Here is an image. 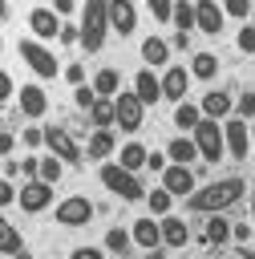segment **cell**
<instances>
[{"label": "cell", "instance_id": "obj_37", "mask_svg": "<svg viewBox=\"0 0 255 259\" xmlns=\"http://www.w3.org/2000/svg\"><path fill=\"white\" fill-rule=\"evenodd\" d=\"M235 117L239 121H251L255 117V93H239L235 97Z\"/></svg>", "mask_w": 255, "mask_h": 259}, {"label": "cell", "instance_id": "obj_56", "mask_svg": "<svg viewBox=\"0 0 255 259\" xmlns=\"http://www.w3.org/2000/svg\"><path fill=\"white\" fill-rule=\"evenodd\" d=\"M251 150H255V125H251Z\"/></svg>", "mask_w": 255, "mask_h": 259}, {"label": "cell", "instance_id": "obj_26", "mask_svg": "<svg viewBox=\"0 0 255 259\" xmlns=\"http://www.w3.org/2000/svg\"><path fill=\"white\" fill-rule=\"evenodd\" d=\"M85 154H89L93 162H105V158L113 154V130H93V134H89Z\"/></svg>", "mask_w": 255, "mask_h": 259}, {"label": "cell", "instance_id": "obj_52", "mask_svg": "<svg viewBox=\"0 0 255 259\" xmlns=\"http://www.w3.org/2000/svg\"><path fill=\"white\" fill-rule=\"evenodd\" d=\"M8 16H12V8H8V4H4V0H0V24H4V20H8Z\"/></svg>", "mask_w": 255, "mask_h": 259}, {"label": "cell", "instance_id": "obj_21", "mask_svg": "<svg viewBox=\"0 0 255 259\" xmlns=\"http://www.w3.org/2000/svg\"><path fill=\"white\" fill-rule=\"evenodd\" d=\"M166 158H170V166H190V162H198V146H194V138H186V134L170 138V142H166Z\"/></svg>", "mask_w": 255, "mask_h": 259}, {"label": "cell", "instance_id": "obj_36", "mask_svg": "<svg viewBox=\"0 0 255 259\" xmlns=\"http://www.w3.org/2000/svg\"><path fill=\"white\" fill-rule=\"evenodd\" d=\"M150 16L158 24H170L174 20V0H150Z\"/></svg>", "mask_w": 255, "mask_h": 259}, {"label": "cell", "instance_id": "obj_49", "mask_svg": "<svg viewBox=\"0 0 255 259\" xmlns=\"http://www.w3.org/2000/svg\"><path fill=\"white\" fill-rule=\"evenodd\" d=\"M8 97H16V85H12V77L0 69V101H8Z\"/></svg>", "mask_w": 255, "mask_h": 259}, {"label": "cell", "instance_id": "obj_3", "mask_svg": "<svg viewBox=\"0 0 255 259\" xmlns=\"http://www.w3.org/2000/svg\"><path fill=\"white\" fill-rule=\"evenodd\" d=\"M97 178L105 182V190H113V194H117V198H125V202H134V198H146V190H142L138 174L121 170L117 162H105V166L97 170Z\"/></svg>", "mask_w": 255, "mask_h": 259}, {"label": "cell", "instance_id": "obj_40", "mask_svg": "<svg viewBox=\"0 0 255 259\" xmlns=\"http://www.w3.org/2000/svg\"><path fill=\"white\" fill-rule=\"evenodd\" d=\"M57 40H65V45H81V24L65 20V24H61V36H57Z\"/></svg>", "mask_w": 255, "mask_h": 259}, {"label": "cell", "instance_id": "obj_29", "mask_svg": "<svg viewBox=\"0 0 255 259\" xmlns=\"http://www.w3.org/2000/svg\"><path fill=\"white\" fill-rule=\"evenodd\" d=\"M146 206H150V219H170V210H174V194H166L162 186L158 190H146Z\"/></svg>", "mask_w": 255, "mask_h": 259}, {"label": "cell", "instance_id": "obj_42", "mask_svg": "<svg viewBox=\"0 0 255 259\" xmlns=\"http://www.w3.org/2000/svg\"><path fill=\"white\" fill-rule=\"evenodd\" d=\"M73 97H77V105H81V109H93V105H97V93H93V85H81V89H73Z\"/></svg>", "mask_w": 255, "mask_h": 259}, {"label": "cell", "instance_id": "obj_59", "mask_svg": "<svg viewBox=\"0 0 255 259\" xmlns=\"http://www.w3.org/2000/svg\"><path fill=\"white\" fill-rule=\"evenodd\" d=\"M251 24H255V8H251Z\"/></svg>", "mask_w": 255, "mask_h": 259}, {"label": "cell", "instance_id": "obj_46", "mask_svg": "<svg viewBox=\"0 0 255 259\" xmlns=\"http://www.w3.org/2000/svg\"><path fill=\"white\" fill-rule=\"evenodd\" d=\"M69 259H105V247H73Z\"/></svg>", "mask_w": 255, "mask_h": 259}, {"label": "cell", "instance_id": "obj_13", "mask_svg": "<svg viewBox=\"0 0 255 259\" xmlns=\"http://www.w3.org/2000/svg\"><path fill=\"white\" fill-rule=\"evenodd\" d=\"M198 109H202V117H210V121H227V117H235V97H231L227 89H206V93L198 97Z\"/></svg>", "mask_w": 255, "mask_h": 259}, {"label": "cell", "instance_id": "obj_57", "mask_svg": "<svg viewBox=\"0 0 255 259\" xmlns=\"http://www.w3.org/2000/svg\"><path fill=\"white\" fill-rule=\"evenodd\" d=\"M0 53H4V32H0Z\"/></svg>", "mask_w": 255, "mask_h": 259}, {"label": "cell", "instance_id": "obj_38", "mask_svg": "<svg viewBox=\"0 0 255 259\" xmlns=\"http://www.w3.org/2000/svg\"><path fill=\"white\" fill-rule=\"evenodd\" d=\"M251 8H255V4H247V0H227V4H223V16L247 20V16H251Z\"/></svg>", "mask_w": 255, "mask_h": 259}, {"label": "cell", "instance_id": "obj_16", "mask_svg": "<svg viewBox=\"0 0 255 259\" xmlns=\"http://www.w3.org/2000/svg\"><path fill=\"white\" fill-rule=\"evenodd\" d=\"M186 89H190V69L186 65H170L162 69V101H186Z\"/></svg>", "mask_w": 255, "mask_h": 259}, {"label": "cell", "instance_id": "obj_35", "mask_svg": "<svg viewBox=\"0 0 255 259\" xmlns=\"http://www.w3.org/2000/svg\"><path fill=\"white\" fill-rule=\"evenodd\" d=\"M235 49H239L243 57H255V24H243V28L235 32Z\"/></svg>", "mask_w": 255, "mask_h": 259}, {"label": "cell", "instance_id": "obj_11", "mask_svg": "<svg viewBox=\"0 0 255 259\" xmlns=\"http://www.w3.org/2000/svg\"><path fill=\"white\" fill-rule=\"evenodd\" d=\"M158 186L166 194H174V198H190L194 194V170L190 166H166L158 174Z\"/></svg>", "mask_w": 255, "mask_h": 259}, {"label": "cell", "instance_id": "obj_9", "mask_svg": "<svg viewBox=\"0 0 255 259\" xmlns=\"http://www.w3.org/2000/svg\"><path fill=\"white\" fill-rule=\"evenodd\" d=\"M89 219H93V202L85 194H69V198L57 202V223L61 227H85Z\"/></svg>", "mask_w": 255, "mask_h": 259}, {"label": "cell", "instance_id": "obj_10", "mask_svg": "<svg viewBox=\"0 0 255 259\" xmlns=\"http://www.w3.org/2000/svg\"><path fill=\"white\" fill-rule=\"evenodd\" d=\"M223 146L231 158H247L251 154V125L239 121V117H227L223 121Z\"/></svg>", "mask_w": 255, "mask_h": 259}, {"label": "cell", "instance_id": "obj_44", "mask_svg": "<svg viewBox=\"0 0 255 259\" xmlns=\"http://www.w3.org/2000/svg\"><path fill=\"white\" fill-rule=\"evenodd\" d=\"M53 12H57V16H61V20H69V16H77V12H81V8H77V4H73V0H53Z\"/></svg>", "mask_w": 255, "mask_h": 259}, {"label": "cell", "instance_id": "obj_58", "mask_svg": "<svg viewBox=\"0 0 255 259\" xmlns=\"http://www.w3.org/2000/svg\"><path fill=\"white\" fill-rule=\"evenodd\" d=\"M223 259H239V255H223Z\"/></svg>", "mask_w": 255, "mask_h": 259}, {"label": "cell", "instance_id": "obj_39", "mask_svg": "<svg viewBox=\"0 0 255 259\" xmlns=\"http://www.w3.org/2000/svg\"><path fill=\"white\" fill-rule=\"evenodd\" d=\"M251 235H255V227H251V223H231V243H239V247H243V243H251Z\"/></svg>", "mask_w": 255, "mask_h": 259}, {"label": "cell", "instance_id": "obj_34", "mask_svg": "<svg viewBox=\"0 0 255 259\" xmlns=\"http://www.w3.org/2000/svg\"><path fill=\"white\" fill-rule=\"evenodd\" d=\"M61 174H65V162H57L53 154H49V158H40V170H36V178H40V182H49V186H53Z\"/></svg>", "mask_w": 255, "mask_h": 259}, {"label": "cell", "instance_id": "obj_2", "mask_svg": "<svg viewBox=\"0 0 255 259\" xmlns=\"http://www.w3.org/2000/svg\"><path fill=\"white\" fill-rule=\"evenodd\" d=\"M105 32H109V4L105 0H85L81 4V49L85 53H101L105 49Z\"/></svg>", "mask_w": 255, "mask_h": 259}, {"label": "cell", "instance_id": "obj_20", "mask_svg": "<svg viewBox=\"0 0 255 259\" xmlns=\"http://www.w3.org/2000/svg\"><path fill=\"white\" fill-rule=\"evenodd\" d=\"M170 53H174V49H170V40H166V36H158V32L142 40V61H146V69H154V65H166V69H170Z\"/></svg>", "mask_w": 255, "mask_h": 259}, {"label": "cell", "instance_id": "obj_18", "mask_svg": "<svg viewBox=\"0 0 255 259\" xmlns=\"http://www.w3.org/2000/svg\"><path fill=\"white\" fill-rule=\"evenodd\" d=\"M134 97H138L142 105H158V101H162V77H158L154 69H138V73H134Z\"/></svg>", "mask_w": 255, "mask_h": 259}, {"label": "cell", "instance_id": "obj_22", "mask_svg": "<svg viewBox=\"0 0 255 259\" xmlns=\"http://www.w3.org/2000/svg\"><path fill=\"white\" fill-rule=\"evenodd\" d=\"M146 158H150V150H146L142 142H134V138L117 146V166H121V170H130V174H138V170L146 166Z\"/></svg>", "mask_w": 255, "mask_h": 259}, {"label": "cell", "instance_id": "obj_33", "mask_svg": "<svg viewBox=\"0 0 255 259\" xmlns=\"http://www.w3.org/2000/svg\"><path fill=\"white\" fill-rule=\"evenodd\" d=\"M130 227H109L105 231V251H113V255H125L130 251Z\"/></svg>", "mask_w": 255, "mask_h": 259}, {"label": "cell", "instance_id": "obj_28", "mask_svg": "<svg viewBox=\"0 0 255 259\" xmlns=\"http://www.w3.org/2000/svg\"><path fill=\"white\" fill-rule=\"evenodd\" d=\"M198 121H202V109H198L194 101H178V105H174V125H178V130H186V138L194 134V125H198Z\"/></svg>", "mask_w": 255, "mask_h": 259}, {"label": "cell", "instance_id": "obj_47", "mask_svg": "<svg viewBox=\"0 0 255 259\" xmlns=\"http://www.w3.org/2000/svg\"><path fill=\"white\" fill-rule=\"evenodd\" d=\"M146 166H150V170H158V174H162V170H166V166H170V158H166V154H162V150H150V158H146Z\"/></svg>", "mask_w": 255, "mask_h": 259}, {"label": "cell", "instance_id": "obj_43", "mask_svg": "<svg viewBox=\"0 0 255 259\" xmlns=\"http://www.w3.org/2000/svg\"><path fill=\"white\" fill-rule=\"evenodd\" d=\"M20 142H24L28 150H36V146H45V130H36V125H28V130H20Z\"/></svg>", "mask_w": 255, "mask_h": 259}, {"label": "cell", "instance_id": "obj_54", "mask_svg": "<svg viewBox=\"0 0 255 259\" xmlns=\"http://www.w3.org/2000/svg\"><path fill=\"white\" fill-rule=\"evenodd\" d=\"M12 259H32V251H16V255H12Z\"/></svg>", "mask_w": 255, "mask_h": 259}, {"label": "cell", "instance_id": "obj_5", "mask_svg": "<svg viewBox=\"0 0 255 259\" xmlns=\"http://www.w3.org/2000/svg\"><path fill=\"white\" fill-rule=\"evenodd\" d=\"M20 57H24V65H28L40 81H49V77H57V73H61L57 57H53L40 40H32V36H24V40H20Z\"/></svg>", "mask_w": 255, "mask_h": 259}, {"label": "cell", "instance_id": "obj_41", "mask_svg": "<svg viewBox=\"0 0 255 259\" xmlns=\"http://www.w3.org/2000/svg\"><path fill=\"white\" fill-rule=\"evenodd\" d=\"M85 77H89V73H85V65H65V81H69L73 89H81V85H85Z\"/></svg>", "mask_w": 255, "mask_h": 259}, {"label": "cell", "instance_id": "obj_50", "mask_svg": "<svg viewBox=\"0 0 255 259\" xmlns=\"http://www.w3.org/2000/svg\"><path fill=\"white\" fill-rule=\"evenodd\" d=\"M12 146H16V134L0 130V158H8V154H12Z\"/></svg>", "mask_w": 255, "mask_h": 259}, {"label": "cell", "instance_id": "obj_30", "mask_svg": "<svg viewBox=\"0 0 255 259\" xmlns=\"http://www.w3.org/2000/svg\"><path fill=\"white\" fill-rule=\"evenodd\" d=\"M16 251H24V243H20V231L0 214V255H16Z\"/></svg>", "mask_w": 255, "mask_h": 259}, {"label": "cell", "instance_id": "obj_14", "mask_svg": "<svg viewBox=\"0 0 255 259\" xmlns=\"http://www.w3.org/2000/svg\"><path fill=\"white\" fill-rule=\"evenodd\" d=\"M223 24H227L223 4H215V0H194V28H198V32L219 36V32H223Z\"/></svg>", "mask_w": 255, "mask_h": 259}, {"label": "cell", "instance_id": "obj_27", "mask_svg": "<svg viewBox=\"0 0 255 259\" xmlns=\"http://www.w3.org/2000/svg\"><path fill=\"white\" fill-rule=\"evenodd\" d=\"M202 239H206V243H215V247L231 243V219H227V214H210V219H206V227H202Z\"/></svg>", "mask_w": 255, "mask_h": 259}, {"label": "cell", "instance_id": "obj_45", "mask_svg": "<svg viewBox=\"0 0 255 259\" xmlns=\"http://www.w3.org/2000/svg\"><path fill=\"white\" fill-rule=\"evenodd\" d=\"M12 202H16V186H12L8 178H0V210H4V206H12Z\"/></svg>", "mask_w": 255, "mask_h": 259}, {"label": "cell", "instance_id": "obj_8", "mask_svg": "<svg viewBox=\"0 0 255 259\" xmlns=\"http://www.w3.org/2000/svg\"><path fill=\"white\" fill-rule=\"evenodd\" d=\"M16 206L20 210H28V214H40V210H49L53 206V186L49 182H24L20 190H16Z\"/></svg>", "mask_w": 255, "mask_h": 259}, {"label": "cell", "instance_id": "obj_15", "mask_svg": "<svg viewBox=\"0 0 255 259\" xmlns=\"http://www.w3.org/2000/svg\"><path fill=\"white\" fill-rule=\"evenodd\" d=\"M61 16L53 12V8H32L28 12V32H32V40H57L61 36Z\"/></svg>", "mask_w": 255, "mask_h": 259}, {"label": "cell", "instance_id": "obj_17", "mask_svg": "<svg viewBox=\"0 0 255 259\" xmlns=\"http://www.w3.org/2000/svg\"><path fill=\"white\" fill-rule=\"evenodd\" d=\"M130 239H134L142 251H158V247H162V223L150 219V214H142V219L130 223Z\"/></svg>", "mask_w": 255, "mask_h": 259}, {"label": "cell", "instance_id": "obj_32", "mask_svg": "<svg viewBox=\"0 0 255 259\" xmlns=\"http://www.w3.org/2000/svg\"><path fill=\"white\" fill-rule=\"evenodd\" d=\"M89 117H93V130H113V101L97 97V105L89 109Z\"/></svg>", "mask_w": 255, "mask_h": 259}, {"label": "cell", "instance_id": "obj_25", "mask_svg": "<svg viewBox=\"0 0 255 259\" xmlns=\"http://www.w3.org/2000/svg\"><path fill=\"white\" fill-rule=\"evenodd\" d=\"M215 73H219V57L206 53V49H198L190 57V81H215Z\"/></svg>", "mask_w": 255, "mask_h": 259}, {"label": "cell", "instance_id": "obj_53", "mask_svg": "<svg viewBox=\"0 0 255 259\" xmlns=\"http://www.w3.org/2000/svg\"><path fill=\"white\" fill-rule=\"evenodd\" d=\"M146 259H166V251L158 247V251H146Z\"/></svg>", "mask_w": 255, "mask_h": 259}, {"label": "cell", "instance_id": "obj_1", "mask_svg": "<svg viewBox=\"0 0 255 259\" xmlns=\"http://www.w3.org/2000/svg\"><path fill=\"white\" fill-rule=\"evenodd\" d=\"M247 186H243V178H219V182H210V186H202V190H194L190 198H186V206L194 210V214H223L231 202H239V194H243Z\"/></svg>", "mask_w": 255, "mask_h": 259}, {"label": "cell", "instance_id": "obj_51", "mask_svg": "<svg viewBox=\"0 0 255 259\" xmlns=\"http://www.w3.org/2000/svg\"><path fill=\"white\" fill-rule=\"evenodd\" d=\"M170 49H190V32H174L170 36Z\"/></svg>", "mask_w": 255, "mask_h": 259}, {"label": "cell", "instance_id": "obj_55", "mask_svg": "<svg viewBox=\"0 0 255 259\" xmlns=\"http://www.w3.org/2000/svg\"><path fill=\"white\" fill-rule=\"evenodd\" d=\"M251 227H255V194H251Z\"/></svg>", "mask_w": 255, "mask_h": 259}, {"label": "cell", "instance_id": "obj_23", "mask_svg": "<svg viewBox=\"0 0 255 259\" xmlns=\"http://www.w3.org/2000/svg\"><path fill=\"white\" fill-rule=\"evenodd\" d=\"M186 243H190V227H186V219H178V214L162 219V247L178 251V247H186Z\"/></svg>", "mask_w": 255, "mask_h": 259}, {"label": "cell", "instance_id": "obj_48", "mask_svg": "<svg viewBox=\"0 0 255 259\" xmlns=\"http://www.w3.org/2000/svg\"><path fill=\"white\" fill-rule=\"evenodd\" d=\"M36 170H40V158H24V162H20V174H24L28 182H36Z\"/></svg>", "mask_w": 255, "mask_h": 259}, {"label": "cell", "instance_id": "obj_24", "mask_svg": "<svg viewBox=\"0 0 255 259\" xmlns=\"http://www.w3.org/2000/svg\"><path fill=\"white\" fill-rule=\"evenodd\" d=\"M93 93H97V97H109V101H113V97L121 93V73H117L113 65L97 69V73H93Z\"/></svg>", "mask_w": 255, "mask_h": 259}, {"label": "cell", "instance_id": "obj_4", "mask_svg": "<svg viewBox=\"0 0 255 259\" xmlns=\"http://www.w3.org/2000/svg\"><path fill=\"white\" fill-rule=\"evenodd\" d=\"M190 138H194V146H198V158H202V162H219V158H223V150H227V146H223V121L202 117V121L194 125V134H190Z\"/></svg>", "mask_w": 255, "mask_h": 259}, {"label": "cell", "instance_id": "obj_6", "mask_svg": "<svg viewBox=\"0 0 255 259\" xmlns=\"http://www.w3.org/2000/svg\"><path fill=\"white\" fill-rule=\"evenodd\" d=\"M142 117H146V105L134 97V89H121L113 97V125L125 130V134H134V130H142Z\"/></svg>", "mask_w": 255, "mask_h": 259}, {"label": "cell", "instance_id": "obj_31", "mask_svg": "<svg viewBox=\"0 0 255 259\" xmlns=\"http://www.w3.org/2000/svg\"><path fill=\"white\" fill-rule=\"evenodd\" d=\"M174 28L194 32V0H174Z\"/></svg>", "mask_w": 255, "mask_h": 259}, {"label": "cell", "instance_id": "obj_7", "mask_svg": "<svg viewBox=\"0 0 255 259\" xmlns=\"http://www.w3.org/2000/svg\"><path fill=\"white\" fill-rule=\"evenodd\" d=\"M45 146H49V154L57 158V162H65V166H73V162H81V146L69 138V130H61V125H45Z\"/></svg>", "mask_w": 255, "mask_h": 259}, {"label": "cell", "instance_id": "obj_19", "mask_svg": "<svg viewBox=\"0 0 255 259\" xmlns=\"http://www.w3.org/2000/svg\"><path fill=\"white\" fill-rule=\"evenodd\" d=\"M109 28L121 32V36L138 32V8L130 0H109Z\"/></svg>", "mask_w": 255, "mask_h": 259}, {"label": "cell", "instance_id": "obj_12", "mask_svg": "<svg viewBox=\"0 0 255 259\" xmlns=\"http://www.w3.org/2000/svg\"><path fill=\"white\" fill-rule=\"evenodd\" d=\"M16 105H20V113H24L28 121H40V117L49 113V93H45L40 85H32V81H28V85H20V89H16Z\"/></svg>", "mask_w": 255, "mask_h": 259}]
</instances>
